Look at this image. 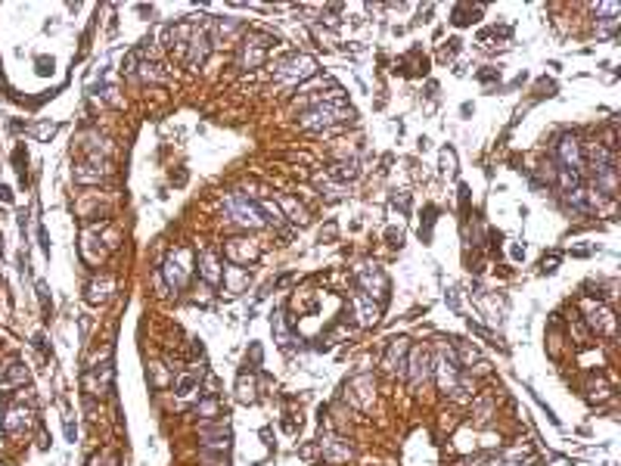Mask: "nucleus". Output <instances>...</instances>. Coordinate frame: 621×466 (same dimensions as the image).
Masks as SVG:
<instances>
[{
  "label": "nucleus",
  "mask_w": 621,
  "mask_h": 466,
  "mask_svg": "<svg viewBox=\"0 0 621 466\" xmlns=\"http://www.w3.org/2000/svg\"><path fill=\"white\" fill-rule=\"evenodd\" d=\"M351 118V109L345 103H320L314 106V109H308L305 116L299 118L301 128H308V131H320V128H329V125H339V121Z\"/></svg>",
  "instance_id": "1"
},
{
  "label": "nucleus",
  "mask_w": 621,
  "mask_h": 466,
  "mask_svg": "<svg viewBox=\"0 0 621 466\" xmlns=\"http://www.w3.org/2000/svg\"><path fill=\"white\" fill-rule=\"evenodd\" d=\"M224 209H227V214L233 221H240V224L245 227H261L264 224V212L258 203H249V196H240V193H233V196L224 199Z\"/></svg>",
  "instance_id": "2"
},
{
  "label": "nucleus",
  "mask_w": 621,
  "mask_h": 466,
  "mask_svg": "<svg viewBox=\"0 0 621 466\" xmlns=\"http://www.w3.org/2000/svg\"><path fill=\"white\" fill-rule=\"evenodd\" d=\"M314 71H317V62L310 60L308 53H295V56H289L286 62H280V66H277V75L283 78V81H289V84L305 81V78H310Z\"/></svg>",
  "instance_id": "3"
},
{
  "label": "nucleus",
  "mask_w": 621,
  "mask_h": 466,
  "mask_svg": "<svg viewBox=\"0 0 621 466\" xmlns=\"http://www.w3.org/2000/svg\"><path fill=\"white\" fill-rule=\"evenodd\" d=\"M186 274H190V252H186V249H177V252L168 258V264H165V277H168V283L175 286V289H180V286L186 283Z\"/></svg>",
  "instance_id": "4"
},
{
  "label": "nucleus",
  "mask_w": 621,
  "mask_h": 466,
  "mask_svg": "<svg viewBox=\"0 0 621 466\" xmlns=\"http://www.w3.org/2000/svg\"><path fill=\"white\" fill-rule=\"evenodd\" d=\"M435 367H438V385H442L444 392H457V385H460V379H457V361H453L451 351H442V355H438Z\"/></svg>",
  "instance_id": "5"
},
{
  "label": "nucleus",
  "mask_w": 621,
  "mask_h": 466,
  "mask_svg": "<svg viewBox=\"0 0 621 466\" xmlns=\"http://www.w3.org/2000/svg\"><path fill=\"white\" fill-rule=\"evenodd\" d=\"M190 56H186V66L190 69H196V66H202L205 62V56H208V47H212V41H208V32L205 28H199V32H193V38H190Z\"/></svg>",
  "instance_id": "6"
},
{
  "label": "nucleus",
  "mask_w": 621,
  "mask_h": 466,
  "mask_svg": "<svg viewBox=\"0 0 621 466\" xmlns=\"http://www.w3.org/2000/svg\"><path fill=\"white\" fill-rule=\"evenodd\" d=\"M267 41L271 38H245V44H243V66L245 69H255L258 62L264 60V53H267Z\"/></svg>",
  "instance_id": "7"
},
{
  "label": "nucleus",
  "mask_w": 621,
  "mask_h": 466,
  "mask_svg": "<svg viewBox=\"0 0 621 466\" xmlns=\"http://www.w3.org/2000/svg\"><path fill=\"white\" fill-rule=\"evenodd\" d=\"M355 314L360 327H373L379 320V305H373L370 296H355Z\"/></svg>",
  "instance_id": "8"
},
{
  "label": "nucleus",
  "mask_w": 621,
  "mask_h": 466,
  "mask_svg": "<svg viewBox=\"0 0 621 466\" xmlns=\"http://www.w3.org/2000/svg\"><path fill=\"white\" fill-rule=\"evenodd\" d=\"M559 159L566 162L568 171H578V168H581V146H578L575 137H562V140H559Z\"/></svg>",
  "instance_id": "9"
},
{
  "label": "nucleus",
  "mask_w": 621,
  "mask_h": 466,
  "mask_svg": "<svg viewBox=\"0 0 621 466\" xmlns=\"http://www.w3.org/2000/svg\"><path fill=\"white\" fill-rule=\"evenodd\" d=\"M425 376H429V355L423 348H414L410 351V379H414V385H420L425 383Z\"/></svg>",
  "instance_id": "10"
},
{
  "label": "nucleus",
  "mask_w": 621,
  "mask_h": 466,
  "mask_svg": "<svg viewBox=\"0 0 621 466\" xmlns=\"http://www.w3.org/2000/svg\"><path fill=\"white\" fill-rule=\"evenodd\" d=\"M357 280L364 283V289L373 296V286H376V296H382V292L388 289V283H385V277H382V270L379 268H360L357 270Z\"/></svg>",
  "instance_id": "11"
},
{
  "label": "nucleus",
  "mask_w": 621,
  "mask_h": 466,
  "mask_svg": "<svg viewBox=\"0 0 621 466\" xmlns=\"http://www.w3.org/2000/svg\"><path fill=\"white\" fill-rule=\"evenodd\" d=\"M199 268H202V277H205L212 286L221 283V264H218V255H214V252H202Z\"/></svg>",
  "instance_id": "12"
},
{
  "label": "nucleus",
  "mask_w": 621,
  "mask_h": 466,
  "mask_svg": "<svg viewBox=\"0 0 621 466\" xmlns=\"http://www.w3.org/2000/svg\"><path fill=\"white\" fill-rule=\"evenodd\" d=\"M590 324H594L596 329H603V333H615V317H612L606 308H590Z\"/></svg>",
  "instance_id": "13"
},
{
  "label": "nucleus",
  "mask_w": 621,
  "mask_h": 466,
  "mask_svg": "<svg viewBox=\"0 0 621 466\" xmlns=\"http://www.w3.org/2000/svg\"><path fill=\"white\" fill-rule=\"evenodd\" d=\"M404 351H407V342L404 339H398V342H392V348H388V355H385V370L388 373H395V370H401V357H404Z\"/></svg>",
  "instance_id": "14"
},
{
  "label": "nucleus",
  "mask_w": 621,
  "mask_h": 466,
  "mask_svg": "<svg viewBox=\"0 0 621 466\" xmlns=\"http://www.w3.org/2000/svg\"><path fill=\"white\" fill-rule=\"evenodd\" d=\"M22 423H28V411L25 407H16V411H10V417L4 420V426H6V432H16Z\"/></svg>",
  "instance_id": "15"
},
{
  "label": "nucleus",
  "mask_w": 621,
  "mask_h": 466,
  "mask_svg": "<svg viewBox=\"0 0 621 466\" xmlns=\"http://www.w3.org/2000/svg\"><path fill=\"white\" fill-rule=\"evenodd\" d=\"M323 448H327L329 460H348V457H351V448H336V439H327V441H323Z\"/></svg>",
  "instance_id": "16"
},
{
  "label": "nucleus",
  "mask_w": 621,
  "mask_h": 466,
  "mask_svg": "<svg viewBox=\"0 0 621 466\" xmlns=\"http://www.w3.org/2000/svg\"><path fill=\"white\" fill-rule=\"evenodd\" d=\"M255 398V385H252V379L245 383V376L240 379V401H252Z\"/></svg>",
  "instance_id": "17"
},
{
  "label": "nucleus",
  "mask_w": 621,
  "mask_h": 466,
  "mask_svg": "<svg viewBox=\"0 0 621 466\" xmlns=\"http://www.w3.org/2000/svg\"><path fill=\"white\" fill-rule=\"evenodd\" d=\"M193 389H196V379H193V376H184V379L177 383V392H180V395H190Z\"/></svg>",
  "instance_id": "18"
},
{
  "label": "nucleus",
  "mask_w": 621,
  "mask_h": 466,
  "mask_svg": "<svg viewBox=\"0 0 621 466\" xmlns=\"http://www.w3.org/2000/svg\"><path fill=\"white\" fill-rule=\"evenodd\" d=\"M280 205H283V209H289V212H292V214H295V218H292V221H305V212H301V209H299V205H295V203H292V199H283V203H280Z\"/></svg>",
  "instance_id": "19"
},
{
  "label": "nucleus",
  "mask_w": 621,
  "mask_h": 466,
  "mask_svg": "<svg viewBox=\"0 0 621 466\" xmlns=\"http://www.w3.org/2000/svg\"><path fill=\"white\" fill-rule=\"evenodd\" d=\"M594 13H603V16H618V4H599V6H594Z\"/></svg>",
  "instance_id": "20"
},
{
  "label": "nucleus",
  "mask_w": 621,
  "mask_h": 466,
  "mask_svg": "<svg viewBox=\"0 0 621 466\" xmlns=\"http://www.w3.org/2000/svg\"><path fill=\"white\" fill-rule=\"evenodd\" d=\"M453 165H457L453 153H451V149H444V153H442V171H453Z\"/></svg>",
  "instance_id": "21"
},
{
  "label": "nucleus",
  "mask_w": 621,
  "mask_h": 466,
  "mask_svg": "<svg viewBox=\"0 0 621 466\" xmlns=\"http://www.w3.org/2000/svg\"><path fill=\"white\" fill-rule=\"evenodd\" d=\"M56 128L53 125H44V128H38V137H50V134H53Z\"/></svg>",
  "instance_id": "22"
},
{
  "label": "nucleus",
  "mask_w": 621,
  "mask_h": 466,
  "mask_svg": "<svg viewBox=\"0 0 621 466\" xmlns=\"http://www.w3.org/2000/svg\"><path fill=\"white\" fill-rule=\"evenodd\" d=\"M0 466H4V463H0Z\"/></svg>",
  "instance_id": "23"
}]
</instances>
